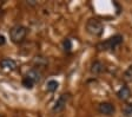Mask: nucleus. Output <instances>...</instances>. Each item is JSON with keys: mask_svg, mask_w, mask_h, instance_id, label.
Returning a JSON list of instances; mask_svg holds the SVG:
<instances>
[{"mask_svg": "<svg viewBox=\"0 0 132 117\" xmlns=\"http://www.w3.org/2000/svg\"><path fill=\"white\" fill-rule=\"evenodd\" d=\"M63 48H64V50H65L66 52H70V51L72 50V42H71V39L66 38L65 40H64V42H63Z\"/></svg>", "mask_w": 132, "mask_h": 117, "instance_id": "obj_15", "label": "nucleus"}, {"mask_svg": "<svg viewBox=\"0 0 132 117\" xmlns=\"http://www.w3.org/2000/svg\"><path fill=\"white\" fill-rule=\"evenodd\" d=\"M32 64L34 66V69L37 70H44L48 66V59L44 56H36L32 60Z\"/></svg>", "mask_w": 132, "mask_h": 117, "instance_id": "obj_6", "label": "nucleus"}, {"mask_svg": "<svg viewBox=\"0 0 132 117\" xmlns=\"http://www.w3.org/2000/svg\"><path fill=\"white\" fill-rule=\"evenodd\" d=\"M117 96H118V98L120 100H124V102H129V100L131 99V97H132V93H131V90H130V88L121 87L120 89L118 90V92H117Z\"/></svg>", "mask_w": 132, "mask_h": 117, "instance_id": "obj_9", "label": "nucleus"}, {"mask_svg": "<svg viewBox=\"0 0 132 117\" xmlns=\"http://www.w3.org/2000/svg\"><path fill=\"white\" fill-rule=\"evenodd\" d=\"M98 111L102 115H105V116H111V115L114 114L116 108L110 102H103L98 105Z\"/></svg>", "mask_w": 132, "mask_h": 117, "instance_id": "obj_5", "label": "nucleus"}, {"mask_svg": "<svg viewBox=\"0 0 132 117\" xmlns=\"http://www.w3.org/2000/svg\"><path fill=\"white\" fill-rule=\"evenodd\" d=\"M124 117H132V104H125L123 108Z\"/></svg>", "mask_w": 132, "mask_h": 117, "instance_id": "obj_12", "label": "nucleus"}, {"mask_svg": "<svg viewBox=\"0 0 132 117\" xmlns=\"http://www.w3.org/2000/svg\"><path fill=\"white\" fill-rule=\"evenodd\" d=\"M26 77L30 78L31 81L36 84V83H40L41 82V79H43V73H41V71H39V70L33 67V69H30L27 71Z\"/></svg>", "mask_w": 132, "mask_h": 117, "instance_id": "obj_7", "label": "nucleus"}, {"mask_svg": "<svg viewBox=\"0 0 132 117\" xmlns=\"http://www.w3.org/2000/svg\"><path fill=\"white\" fill-rule=\"evenodd\" d=\"M121 43H123V37H121L120 34H117V36H113V37H111V38L106 39L105 42L99 43V44L97 45V48H98L99 50H104V51L114 50Z\"/></svg>", "mask_w": 132, "mask_h": 117, "instance_id": "obj_3", "label": "nucleus"}, {"mask_svg": "<svg viewBox=\"0 0 132 117\" xmlns=\"http://www.w3.org/2000/svg\"><path fill=\"white\" fill-rule=\"evenodd\" d=\"M0 67L5 71H13L16 69V63L11 58H4L0 60Z\"/></svg>", "mask_w": 132, "mask_h": 117, "instance_id": "obj_8", "label": "nucleus"}, {"mask_svg": "<svg viewBox=\"0 0 132 117\" xmlns=\"http://www.w3.org/2000/svg\"><path fill=\"white\" fill-rule=\"evenodd\" d=\"M124 79H125V82H127V83H131L132 82V66H130L129 69L124 72Z\"/></svg>", "mask_w": 132, "mask_h": 117, "instance_id": "obj_13", "label": "nucleus"}, {"mask_svg": "<svg viewBox=\"0 0 132 117\" xmlns=\"http://www.w3.org/2000/svg\"><path fill=\"white\" fill-rule=\"evenodd\" d=\"M21 84H22V87H25L26 89H32V88L34 87V83H33L30 78H27V77H25L24 79H22Z\"/></svg>", "mask_w": 132, "mask_h": 117, "instance_id": "obj_14", "label": "nucleus"}, {"mask_svg": "<svg viewBox=\"0 0 132 117\" xmlns=\"http://www.w3.org/2000/svg\"><path fill=\"white\" fill-rule=\"evenodd\" d=\"M69 99H70L69 93H63V95H60L59 98L55 100L54 105H53V108H52V111L54 112V114H59V112L64 111L66 105H67V103H69Z\"/></svg>", "mask_w": 132, "mask_h": 117, "instance_id": "obj_4", "label": "nucleus"}, {"mask_svg": "<svg viewBox=\"0 0 132 117\" xmlns=\"http://www.w3.org/2000/svg\"><path fill=\"white\" fill-rule=\"evenodd\" d=\"M58 87H59V83H58L55 79H51V81H48L46 84V90L48 92H54V91H57Z\"/></svg>", "mask_w": 132, "mask_h": 117, "instance_id": "obj_11", "label": "nucleus"}, {"mask_svg": "<svg viewBox=\"0 0 132 117\" xmlns=\"http://www.w3.org/2000/svg\"><path fill=\"white\" fill-rule=\"evenodd\" d=\"M104 70H105L104 64L99 60H94L92 63V65H91V73L92 75H100L102 72H104Z\"/></svg>", "mask_w": 132, "mask_h": 117, "instance_id": "obj_10", "label": "nucleus"}, {"mask_svg": "<svg viewBox=\"0 0 132 117\" xmlns=\"http://www.w3.org/2000/svg\"><path fill=\"white\" fill-rule=\"evenodd\" d=\"M26 36H27V28L24 25L18 24V25H14L10 30V38L14 44H21L25 40Z\"/></svg>", "mask_w": 132, "mask_h": 117, "instance_id": "obj_1", "label": "nucleus"}, {"mask_svg": "<svg viewBox=\"0 0 132 117\" xmlns=\"http://www.w3.org/2000/svg\"><path fill=\"white\" fill-rule=\"evenodd\" d=\"M5 44H6V38L3 34H0V46H4Z\"/></svg>", "mask_w": 132, "mask_h": 117, "instance_id": "obj_16", "label": "nucleus"}, {"mask_svg": "<svg viewBox=\"0 0 132 117\" xmlns=\"http://www.w3.org/2000/svg\"><path fill=\"white\" fill-rule=\"evenodd\" d=\"M85 27H86V31L93 37H100L103 34V32H104V25H103V22L99 19H96V18L88 19L87 21H86Z\"/></svg>", "mask_w": 132, "mask_h": 117, "instance_id": "obj_2", "label": "nucleus"}]
</instances>
